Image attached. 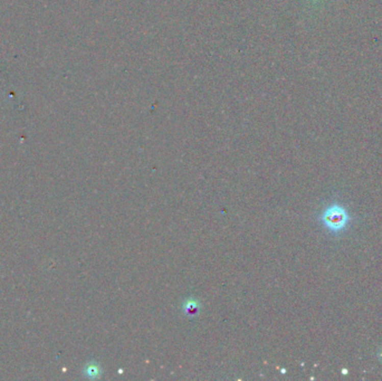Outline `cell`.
<instances>
[{
  "label": "cell",
  "instance_id": "1",
  "mask_svg": "<svg viewBox=\"0 0 382 381\" xmlns=\"http://www.w3.org/2000/svg\"><path fill=\"white\" fill-rule=\"evenodd\" d=\"M322 220L324 225L332 232H339L348 224L349 216L345 209L338 205L327 208L322 216Z\"/></svg>",
  "mask_w": 382,
  "mask_h": 381
},
{
  "label": "cell",
  "instance_id": "2",
  "mask_svg": "<svg viewBox=\"0 0 382 381\" xmlns=\"http://www.w3.org/2000/svg\"><path fill=\"white\" fill-rule=\"evenodd\" d=\"M89 371L91 374H93V377H95V374L98 373V370H97V367L96 366H93L89 369Z\"/></svg>",
  "mask_w": 382,
  "mask_h": 381
}]
</instances>
